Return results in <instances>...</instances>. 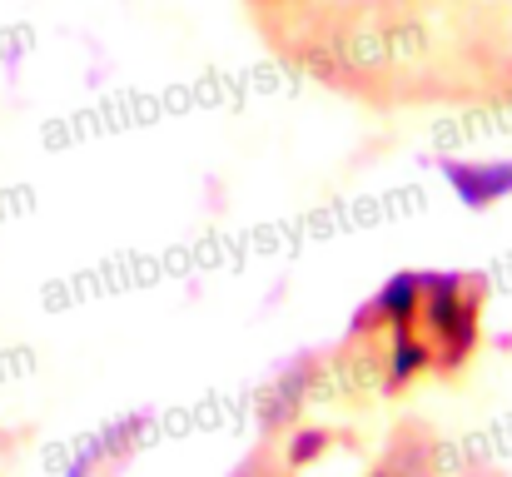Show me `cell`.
<instances>
[{"label":"cell","mask_w":512,"mask_h":477,"mask_svg":"<svg viewBox=\"0 0 512 477\" xmlns=\"http://www.w3.org/2000/svg\"><path fill=\"white\" fill-rule=\"evenodd\" d=\"M483 284L478 274H423V338L433 343L438 373H458L478 348Z\"/></svg>","instance_id":"obj_1"},{"label":"cell","mask_w":512,"mask_h":477,"mask_svg":"<svg viewBox=\"0 0 512 477\" xmlns=\"http://www.w3.org/2000/svg\"><path fill=\"white\" fill-rule=\"evenodd\" d=\"M423 318V274H393L368 304H358V314L348 323V333L368 338V333H398V328H418Z\"/></svg>","instance_id":"obj_2"},{"label":"cell","mask_w":512,"mask_h":477,"mask_svg":"<svg viewBox=\"0 0 512 477\" xmlns=\"http://www.w3.org/2000/svg\"><path fill=\"white\" fill-rule=\"evenodd\" d=\"M438 169L468 209H493L512 199V159H443Z\"/></svg>","instance_id":"obj_3"},{"label":"cell","mask_w":512,"mask_h":477,"mask_svg":"<svg viewBox=\"0 0 512 477\" xmlns=\"http://www.w3.org/2000/svg\"><path fill=\"white\" fill-rule=\"evenodd\" d=\"M433 368H438V363H433V343L423 338V328H398V333H388V353H383V383H388V393L418 383V378L433 373Z\"/></svg>","instance_id":"obj_4"},{"label":"cell","mask_w":512,"mask_h":477,"mask_svg":"<svg viewBox=\"0 0 512 477\" xmlns=\"http://www.w3.org/2000/svg\"><path fill=\"white\" fill-rule=\"evenodd\" d=\"M329 448V433H319V428H309V433H299L294 443H289V463L299 468V463H309L314 453H324Z\"/></svg>","instance_id":"obj_5"},{"label":"cell","mask_w":512,"mask_h":477,"mask_svg":"<svg viewBox=\"0 0 512 477\" xmlns=\"http://www.w3.org/2000/svg\"><path fill=\"white\" fill-rule=\"evenodd\" d=\"M368 477H403V473H398V468L388 463V468H378V473H368Z\"/></svg>","instance_id":"obj_6"}]
</instances>
